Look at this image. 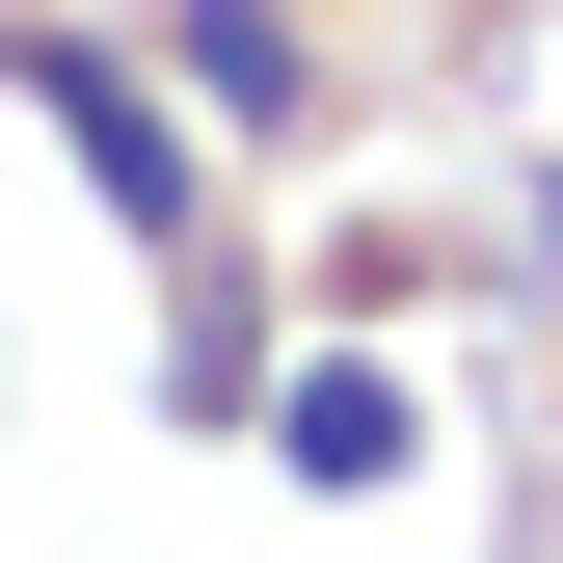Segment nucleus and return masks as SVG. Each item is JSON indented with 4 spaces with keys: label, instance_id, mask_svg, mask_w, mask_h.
I'll list each match as a JSON object with an SVG mask.
<instances>
[{
    "label": "nucleus",
    "instance_id": "1",
    "mask_svg": "<svg viewBox=\"0 0 563 563\" xmlns=\"http://www.w3.org/2000/svg\"><path fill=\"white\" fill-rule=\"evenodd\" d=\"M27 81H54V134H81V188H108V216H134V242H188V134L134 108L108 54H27Z\"/></svg>",
    "mask_w": 563,
    "mask_h": 563
},
{
    "label": "nucleus",
    "instance_id": "2",
    "mask_svg": "<svg viewBox=\"0 0 563 563\" xmlns=\"http://www.w3.org/2000/svg\"><path fill=\"white\" fill-rule=\"evenodd\" d=\"M268 456H296V483H402V376H376V349L268 376Z\"/></svg>",
    "mask_w": 563,
    "mask_h": 563
},
{
    "label": "nucleus",
    "instance_id": "3",
    "mask_svg": "<svg viewBox=\"0 0 563 563\" xmlns=\"http://www.w3.org/2000/svg\"><path fill=\"white\" fill-rule=\"evenodd\" d=\"M537 242H563V188H537Z\"/></svg>",
    "mask_w": 563,
    "mask_h": 563
}]
</instances>
